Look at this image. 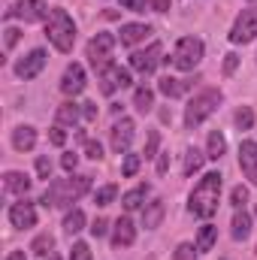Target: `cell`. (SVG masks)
Here are the masks:
<instances>
[{"instance_id": "obj_1", "label": "cell", "mask_w": 257, "mask_h": 260, "mask_svg": "<svg viewBox=\"0 0 257 260\" xmlns=\"http://www.w3.org/2000/svg\"><path fill=\"white\" fill-rule=\"evenodd\" d=\"M221 188H224V176L218 170L206 173L197 185H194L191 197H188V212L194 218H203L209 221L215 212H218V203H221Z\"/></svg>"}, {"instance_id": "obj_2", "label": "cell", "mask_w": 257, "mask_h": 260, "mask_svg": "<svg viewBox=\"0 0 257 260\" xmlns=\"http://www.w3.org/2000/svg\"><path fill=\"white\" fill-rule=\"evenodd\" d=\"M91 191V176H76V173H67V179H55L49 182V188L43 191L40 203L46 209H64V206H73L76 200Z\"/></svg>"}, {"instance_id": "obj_3", "label": "cell", "mask_w": 257, "mask_h": 260, "mask_svg": "<svg viewBox=\"0 0 257 260\" xmlns=\"http://www.w3.org/2000/svg\"><path fill=\"white\" fill-rule=\"evenodd\" d=\"M46 37H49V43L61 55H70L73 52V46H76V24H73V18H70L67 9L52 6V12L46 18Z\"/></svg>"}, {"instance_id": "obj_4", "label": "cell", "mask_w": 257, "mask_h": 260, "mask_svg": "<svg viewBox=\"0 0 257 260\" xmlns=\"http://www.w3.org/2000/svg\"><path fill=\"white\" fill-rule=\"evenodd\" d=\"M224 103V94H221V88H206V91H200V94H194L191 100H188V106H185V127L188 130H197L209 115H215L218 112V106Z\"/></svg>"}, {"instance_id": "obj_5", "label": "cell", "mask_w": 257, "mask_h": 260, "mask_svg": "<svg viewBox=\"0 0 257 260\" xmlns=\"http://www.w3.org/2000/svg\"><path fill=\"white\" fill-rule=\"evenodd\" d=\"M203 55H206V46H203L200 37H182V40L176 43V49H173L170 64L176 67V70H182V73H191V70L200 67Z\"/></svg>"}, {"instance_id": "obj_6", "label": "cell", "mask_w": 257, "mask_h": 260, "mask_svg": "<svg viewBox=\"0 0 257 260\" xmlns=\"http://www.w3.org/2000/svg\"><path fill=\"white\" fill-rule=\"evenodd\" d=\"M115 43H118V37H112V34H97L91 43H88V49H85V58H88V64L94 67L97 73H103L106 67H112V49H115Z\"/></svg>"}, {"instance_id": "obj_7", "label": "cell", "mask_w": 257, "mask_h": 260, "mask_svg": "<svg viewBox=\"0 0 257 260\" xmlns=\"http://www.w3.org/2000/svg\"><path fill=\"white\" fill-rule=\"evenodd\" d=\"M254 37H257V3L248 6V9H242V12L236 15V21H233V27H230V43H233V46H245V43H251Z\"/></svg>"}, {"instance_id": "obj_8", "label": "cell", "mask_w": 257, "mask_h": 260, "mask_svg": "<svg viewBox=\"0 0 257 260\" xmlns=\"http://www.w3.org/2000/svg\"><path fill=\"white\" fill-rule=\"evenodd\" d=\"M49 12L52 6H46V0H15L6 9V18H21L24 24H34V21H46Z\"/></svg>"}, {"instance_id": "obj_9", "label": "cell", "mask_w": 257, "mask_h": 260, "mask_svg": "<svg viewBox=\"0 0 257 260\" xmlns=\"http://www.w3.org/2000/svg\"><path fill=\"white\" fill-rule=\"evenodd\" d=\"M164 61H167L164 58V46L160 43H151L148 49H139V52L130 55V70H136L139 76H151Z\"/></svg>"}, {"instance_id": "obj_10", "label": "cell", "mask_w": 257, "mask_h": 260, "mask_svg": "<svg viewBox=\"0 0 257 260\" xmlns=\"http://www.w3.org/2000/svg\"><path fill=\"white\" fill-rule=\"evenodd\" d=\"M130 70H124V67L112 64L106 67L103 73H100V94H106V97H112L118 88H130Z\"/></svg>"}, {"instance_id": "obj_11", "label": "cell", "mask_w": 257, "mask_h": 260, "mask_svg": "<svg viewBox=\"0 0 257 260\" xmlns=\"http://www.w3.org/2000/svg\"><path fill=\"white\" fill-rule=\"evenodd\" d=\"M9 224H12L15 230H30V227H37V206L21 197L18 203L9 206Z\"/></svg>"}, {"instance_id": "obj_12", "label": "cell", "mask_w": 257, "mask_h": 260, "mask_svg": "<svg viewBox=\"0 0 257 260\" xmlns=\"http://www.w3.org/2000/svg\"><path fill=\"white\" fill-rule=\"evenodd\" d=\"M46 61H49V55H46V49H34V52H27L18 64H15V76L18 79H37L40 73H43V67H46Z\"/></svg>"}, {"instance_id": "obj_13", "label": "cell", "mask_w": 257, "mask_h": 260, "mask_svg": "<svg viewBox=\"0 0 257 260\" xmlns=\"http://www.w3.org/2000/svg\"><path fill=\"white\" fill-rule=\"evenodd\" d=\"M133 133H136L133 118H121V121H115V124H112V133H109L112 151H118V154H127V151H130V142H133Z\"/></svg>"}, {"instance_id": "obj_14", "label": "cell", "mask_w": 257, "mask_h": 260, "mask_svg": "<svg viewBox=\"0 0 257 260\" xmlns=\"http://www.w3.org/2000/svg\"><path fill=\"white\" fill-rule=\"evenodd\" d=\"M239 170L251 185H257V142H251V139H245L239 145Z\"/></svg>"}, {"instance_id": "obj_15", "label": "cell", "mask_w": 257, "mask_h": 260, "mask_svg": "<svg viewBox=\"0 0 257 260\" xmlns=\"http://www.w3.org/2000/svg\"><path fill=\"white\" fill-rule=\"evenodd\" d=\"M61 91H64L67 97H76V94L85 91V67L82 64H70L67 67L64 76H61Z\"/></svg>"}, {"instance_id": "obj_16", "label": "cell", "mask_w": 257, "mask_h": 260, "mask_svg": "<svg viewBox=\"0 0 257 260\" xmlns=\"http://www.w3.org/2000/svg\"><path fill=\"white\" fill-rule=\"evenodd\" d=\"M191 88H194V79H179V76H160V79H157V91H160L164 97H170V100L185 97Z\"/></svg>"}, {"instance_id": "obj_17", "label": "cell", "mask_w": 257, "mask_h": 260, "mask_svg": "<svg viewBox=\"0 0 257 260\" xmlns=\"http://www.w3.org/2000/svg\"><path fill=\"white\" fill-rule=\"evenodd\" d=\"M136 242V227L127 215L112 224V248H130Z\"/></svg>"}, {"instance_id": "obj_18", "label": "cell", "mask_w": 257, "mask_h": 260, "mask_svg": "<svg viewBox=\"0 0 257 260\" xmlns=\"http://www.w3.org/2000/svg\"><path fill=\"white\" fill-rule=\"evenodd\" d=\"M164 215H167V206H164V200H160V197L148 200V203L142 206V227H145V230H154V227H160Z\"/></svg>"}, {"instance_id": "obj_19", "label": "cell", "mask_w": 257, "mask_h": 260, "mask_svg": "<svg viewBox=\"0 0 257 260\" xmlns=\"http://www.w3.org/2000/svg\"><path fill=\"white\" fill-rule=\"evenodd\" d=\"M148 34H151L148 24H142V21H130V24H121V30H118V43H121V46H136V43H142Z\"/></svg>"}, {"instance_id": "obj_20", "label": "cell", "mask_w": 257, "mask_h": 260, "mask_svg": "<svg viewBox=\"0 0 257 260\" xmlns=\"http://www.w3.org/2000/svg\"><path fill=\"white\" fill-rule=\"evenodd\" d=\"M3 191H6V194H15V197H24L27 191H30V179H27V173L9 170V173L3 176Z\"/></svg>"}, {"instance_id": "obj_21", "label": "cell", "mask_w": 257, "mask_h": 260, "mask_svg": "<svg viewBox=\"0 0 257 260\" xmlns=\"http://www.w3.org/2000/svg\"><path fill=\"white\" fill-rule=\"evenodd\" d=\"M55 121H58L61 127H76V124L82 121V103H73V100L61 103L58 112H55Z\"/></svg>"}, {"instance_id": "obj_22", "label": "cell", "mask_w": 257, "mask_h": 260, "mask_svg": "<svg viewBox=\"0 0 257 260\" xmlns=\"http://www.w3.org/2000/svg\"><path fill=\"white\" fill-rule=\"evenodd\" d=\"M34 145H37V127L21 124V127L12 130V148L15 151H30Z\"/></svg>"}, {"instance_id": "obj_23", "label": "cell", "mask_w": 257, "mask_h": 260, "mask_svg": "<svg viewBox=\"0 0 257 260\" xmlns=\"http://www.w3.org/2000/svg\"><path fill=\"white\" fill-rule=\"evenodd\" d=\"M148 194H151V185H136V188H130L127 194L121 197V206H124L127 212H136V209H142V206H145Z\"/></svg>"}, {"instance_id": "obj_24", "label": "cell", "mask_w": 257, "mask_h": 260, "mask_svg": "<svg viewBox=\"0 0 257 260\" xmlns=\"http://www.w3.org/2000/svg\"><path fill=\"white\" fill-rule=\"evenodd\" d=\"M230 233H233V239H236V242H242V239H248V236H251V215H248L245 209H236L233 224H230Z\"/></svg>"}, {"instance_id": "obj_25", "label": "cell", "mask_w": 257, "mask_h": 260, "mask_svg": "<svg viewBox=\"0 0 257 260\" xmlns=\"http://www.w3.org/2000/svg\"><path fill=\"white\" fill-rule=\"evenodd\" d=\"M203 164H206V151H200V148H185V157H182V173H185V179H191L194 173H200Z\"/></svg>"}, {"instance_id": "obj_26", "label": "cell", "mask_w": 257, "mask_h": 260, "mask_svg": "<svg viewBox=\"0 0 257 260\" xmlns=\"http://www.w3.org/2000/svg\"><path fill=\"white\" fill-rule=\"evenodd\" d=\"M224 151H227V139H224V133H221V130H212V133H209V139H206V157L221 160V157H224Z\"/></svg>"}, {"instance_id": "obj_27", "label": "cell", "mask_w": 257, "mask_h": 260, "mask_svg": "<svg viewBox=\"0 0 257 260\" xmlns=\"http://www.w3.org/2000/svg\"><path fill=\"white\" fill-rule=\"evenodd\" d=\"M215 239H218V227L206 221V224L200 227V233H197V242H194V245H197V251L203 254V251H212V245H215Z\"/></svg>"}, {"instance_id": "obj_28", "label": "cell", "mask_w": 257, "mask_h": 260, "mask_svg": "<svg viewBox=\"0 0 257 260\" xmlns=\"http://www.w3.org/2000/svg\"><path fill=\"white\" fill-rule=\"evenodd\" d=\"M82 230H85V212L82 209H70L67 218H64V233L67 236H76Z\"/></svg>"}, {"instance_id": "obj_29", "label": "cell", "mask_w": 257, "mask_h": 260, "mask_svg": "<svg viewBox=\"0 0 257 260\" xmlns=\"http://www.w3.org/2000/svg\"><path fill=\"white\" fill-rule=\"evenodd\" d=\"M133 106H136V112H142V115L151 112V106H154V91L145 88V85L136 88V91H133Z\"/></svg>"}, {"instance_id": "obj_30", "label": "cell", "mask_w": 257, "mask_h": 260, "mask_svg": "<svg viewBox=\"0 0 257 260\" xmlns=\"http://www.w3.org/2000/svg\"><path fill=\"white\" fill-rule=\"evenodd\" d=\"M52 248H55V236H52V233H40V236L30 242V251H34L37 257H49Z\"/></svg>"}, {"instance_id": "obj_31", "label": "cell", "mask_w": 257, "mask_h": 260, "mask_svg": "<svg viewBox=\"0 0 257 260\" xmlns=\"http://www.w3.org/2000/svg\"><path fill=\"white\" fill-rule=\"evenodd\" d=\"M139 167H142V154L127 151V154H124V164H121V176H124V179H133V176L139 173Z\"/></svg>"}, {"instance_id": "obj_32", "label": "cell", "mask_w": 257, "mask_h": 260, "mask_svg": "<svg viewBox=\"0 0 257 260\" xmlns=\"http://www.w3.org/2000/svg\"><path fill=\"white\" fill-rule=\"evenodd\" d=\"M115 197H118V185H103V188L94 191V203L97 206H112Z\"/></svg>"}, {"instance_id": "obj_33", "label": "cell", "mask_w": 257, "mask_h": 260, "mask_svg": "<svg viewBox=\"0 0 257 260\" xmlns=\"http://www.w3.org/2000/svg\"><path fill=\"white\" fill-rule=\"evenodd\" d=\"M233 121H236L239 130H251L254 127V109H251V106H239L236 115H233Z\"/></svg>"}, {"instance_id": "obj_34", "label": "cell", "mask_w": 257, "mask_h": 260, "mask_svg": "<svg viewBox=\"0 0 257 260\" xmlns=\"http://www.w3.org/2000/svg\"><path fill=\"white\" fill-rule=\"evenodd\" d=\"M157 145H160V133L157 130H148V139H145V148H142V157L148 160V157H157L160 151H157Z\"/></svg>"}, {"instance_id": "obj_35", "label": "cell", "mask_w": 257, "mask_h": 260, "mask_svg": "<svg viewBox=\"0 0 257 260\" xmlns=\"http://www.w3.org/2000/svg\"><path fill=\"white\" fill-rule=\"evenodd\" d=\"M197 254H200V251H197L194 242H182V245L173 251V260H197Z\"/></svg>"}, {"instance_id": "obj_36", "label": "cell", "mask_w": 257, "mask_h": 260, "mask_svg": "<svg viewBox=\"0 0 257 260\" xmlns=\"http://www.w3.org/2000/svg\"><path fill=\"white\" fill-rule=\"evenodd\" d=\"M230 203H233V209H245V203H248V188H245V185H236V188L230 191Z\"/></svg>"}, {"instance_id": "obj_37", "label": "cell", "mask_w": 257, "mask_h": 260, "mask_svg": "<svg viewBox=\"0 0 257 260\" xmlns=\"http://www.w3.org/2000/svg\"><path fill=\"white\" fill-rule=\"evenodd\" d=\"M67 260H91V248H88V242H73L70 257Z\"/></svg>"}, {"instance_id": "obj_38", "label": "cell", "mask_w": 257, "mask_h": 260, "mask_svg": "<svg viewBox=\"0 0 257 260\" xmlns=\"http://www.w3.org/2000/svg\"><path fill=\"white\" fill-rule=\"evenodd\" d=\"M37 176H40V179H46V182L52 179V160H49L46 154H40V157H37Z\"/></svg>"}, {"instance_id": "obj_39", "label": "cell", "mask_w": 257, "mask_h": 260, "mask_svg": "<svg viewBox=\"0 0 257 260\" xmlns=\"http://www.w3.org/2000/svg\"><path fill=\"white\" fill-rule=\"evenodd\" d=\"M88 230H91V236H94V239H103V236L109 233V221H106V218H97Z\"/></svg>"}, {"instance_id": "obj_40", "label": "cell", "mask_w": 257, "mask_h": 260, "mask_svg": "<svg viewBox=\"0 0 257 260\" xmlns=\"http://www.w3.org/2000/svg\"><path fill=\"white\" fill-rule=\"evenodd\" d=\"M85 154H88L91 160H100V157H103V145L94 142V139H85Z\"/></svg>"}, {"instance_id": "obj_41", "label": "cell", "mask_w": 257, "mask_h": 260, "mask_svg": "<svg viewBox=\"0 0 257 260\" xmlns=\"http://www.w3.org/2000/svg\"><path fill=\"white\" fill-rule=\"evenodd\" d=\"M49 142H52V145H58V148H61V145H64V142H67V130L61 127V124H55V127L49 130Z\"/></svg>"}, {"instance_id": "obj_42", "label": "cell", "mask_w": 257, "mask_h": 260, "mask_svg": "<svg viewBox=\"0 0 257 260\" xmlns=\"http://www.w3.org/2000/svg\"><path fill=\"white\" fill-rule=\"evenodd\" d=\"M82 121H97V103L94 100L82 103Z\"/></svg>"}, {"instance_id": "obj_43", "label": "cell", "mask_w": 257, "mask_h": 260, "mask_svg": "<svg viewBox=\"0 0 257 260\" xmlns=\"http://www.w3.org/2000/svg\"><path fill=\"white\" fill-rule=\"evenodd\" d=\"M76 164H79V154L76 151H64L61 154V167H64L67 173H76Z\"/></svg>"}, {"instance_id": "obj_44", "label": "cell", "mask_w": 257, "mask_h": 260, "mask_svg": "<svg viewBox=\"0 0 257 260\" xmlns=\"http://www.w3.org/2000/svg\"><path fill=\"white\" fill-rule=\"evenodd\" d=\"M121 9H130V12H145L148 9V0H118Z\"/></svg>"}, {"instance_id": "obj_45", "label": "cell", "mask_w": 257, "mask_h": 260, "mask_svg": "<svg viewBox=\"0 0 257 260\" xmlns=\"http://www.w3.org/2000/svg\"><path fill=\"white\" fill-rule=\"evenodd\" d=\"M236 67H239V55H236V52L224 55V76H233V73H236Z\"/></svg>"}, {"instance_id": "obj_46", "label": "cell", "mask_w": 257, "mask_h": 260, "mask_svg": "<svg viewBox=\"0 0 257 260\" xmlns=\"http://www.w3.org/2000/svg\"><path fill=\"white\" fill-rule=\"evenodd\" d=\"M3 34H6V37H3V43H6V49H12V46L18 43V37H21V30H18V27H6Z\"/></svg>"}, {"instance_id": "obj_47", "label": "cell", "mask_w": 257, "mask_h": 260, "mask_svg": "<svg viewBox=\"0 0 257 260\" xmlns=\"http://www.w3.org/2000/svg\"><path fill=\"white\" fill-rule=\"evenodd\" d=\"M157 173H160V176L170 173V151H160V154H157Z\"/></svg>"}, {"instance_id": "obj_48", "label": "cell", "mask_w": 257, "mask_h": 260, "mask_svg": "<svg viewBox=\"0 0 257 260\" xmlns=\"http://www.w3.org/2000/svg\"><path fill=\"white\" fill-rule=\"evenodd\" d=\"M148 6L154 12H170V0H148Z\"/></svg>"}, {"instance_id": "obj_49", "label": "cell", "mask_w": 257, "mask_h": 260, "mask_svg": "<svg viewBox=\"0 0 257 260\" xmlns=\"http://www.w3.org/2000/svg\"><path fill=\"white\" fill-rule=\"evenodd\" d=\"M6 260H27V257H24V251H9Z\"/></svg>"}, {"instance_id": "obj_50", "label": "cell", "mask_w": 257, "mask_h": 260, "mask_svg": "<svg viewBox=\"0 0 257 260\" xmlns=\"http://www.w3.org/2000/svg\"><path fill=\"white\" fill-rule=\"evenodd\" d=\"M43 260H61V254H55V251H52L49 257H43Z\"/></svg>"}, {"instance_id": "obj_51", "label": "cell", "mask_w": 257, "mask_h": 260, "mask_svg": "<svg viewBox=\"0 0 257 260\" xmlns=\"http://www.w3.org/2000/svg\"><path fill=\"white\" fill-rule=\"evenodd\" d=\"M251 3H257V0H251Z\"/></svg>"}]
</instances>
